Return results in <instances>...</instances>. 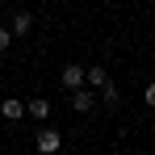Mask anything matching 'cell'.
I'll return each mask as SVG.
<instances>
[{"instance_id":"1","label":"cell","mask_w":155,"mask_h":155,"mask_svg":"<svg viewBox=\"0 0 155 155\" xmlns=\"http://www.w3.org/2000/svg\"><path fill=\"white\" fill-rule=\"evenodd\" d=\"M34 147H38L42 155H54L59 147H63V134H59L54 126H42V130H38V138H34Z\"/></svg>"},{"instance_id":"2","label":"cell","mask_w":155,"mask_h":155,"mask_svg":"<svg viewBox=\"0 0 155 155\" xmlns=\"http://www.w3.org/2000/svg\"><path fill=\"white\" fill-rule=\"evenodd\" d=\"M59 84H63L67 92H71V88H84V84H88V67H84V63H67L63 76H59Z\"/></svg>"},{"instance_id":"3","label":"cell","mask_w":155,"mask_h":155,"mask_svg":"<svg viewBox=\"0 0 155 155\" xmlns=\"http://www.w3.org/2000/svg\"><path fill=\"white\" fill-rule=\"evenodd\" d=\"M67 97H71V109H76V113H92V109H97V92H88V84H84V88H71Z\"/></svg>"},{"instance_id":"4","label":"cell","mask_w":155,"mask_h":155,"mask_svg":"<svg viewBox=\"0 0 155 155\" xmlns=\"http://www.w3.org/2000/svg\"><path fill=\"white\" fill-rule=\"evenodd\" d=\"M8 29H13V38H29V34H34V13L17 8V13H13V21H8Z\"/></svg>"},{"instance_id":"5","label":"cell","mask_w":155,"mask_h":155,"mask_svg":"<svg viewBox=\"0 0 155 155\" xmlns=\"http://www.w3.org/2000/svg\"><path fill=\"white\" fill-rule=\"evenodd\" d=\"M0 117H4V122H21V117H25V101H21V97H4V101H0Z\"/></svg>"},{"instance_id":"6","label":"cell","mask_w":155,"mask_h":155,"mask_svg":"<svg viewBox=\"0 0 155 155\" xmlns=\"http://www.w3.org/2000/svg\"><path fill=\"white\" fill-rule=\"evenodd\" d=\"M25 117L46 122V117H51V101H46V97H29V101H25Z\"/></svg>"},{"instance_id":"7","label":"cell","mask_w":155,"mask_h":155,"mask_svg":"<svg viewBox=\"0 0 155 155\" xmlns=\"http://www.w3.org/2000/svg\"><path fill=\"white\" fill-rule=\"evenodd\" d=\"M101 84H109V71H105L101 63H92L88 67V88H101Z\"/></svg>"},{"instance_id":"8","label":"cell","mask_w":155,"mask_h":155,"mask_svg":"<svg viewBox=\"0 0 155 155\" xmlns=\"http://www.w3.org/2000/svg\"><path fill=\"white\" fill-rule=\"evenodd\" d=\"M97 92H101V101H105V105H117V88H113V80H109V84H101Z\"/></svg>"},{"instance_id":"9","label":"cell","mask_w":155,"mask_h":155,"mask_svg":"<svg viewBox=\"0 0 155 155\" xmlns=\"http://www.w3.org/2000/svg\"><path fill=\"white\" fill-rule=\"evenodd\" d=\"M8 46H13V29H8V25H0V54L8 51Z\"/></svg>"},{"instance_id":"10","label":"cell","mask_w":155,"mask_h":155,"mask_svg":"<svg viewBox=\"0 0 155 155\" xmlns=\"http://www.w3.org/2000/svg\"><path fill=\"white\" fill-rule=\"evenodd\" d=\"M143 101H147V105H151V109H155V80H151V84H147V88H143Z\"/></svg>"}]
</instances>
